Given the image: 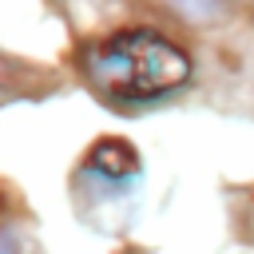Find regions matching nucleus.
I'll use <instances>...</instances> for the list:
<instances>
[{
  "instance_id": "obj_4",
  "label": "nucleus",
  "mask_w": 254,
  "mask_h": 254,
  "mask_svg": "<svg viewBox=\"0 0 254 254\" xmlns=\"http://www.w3.org/2000/svg\"><path fill=\"white\" fill-rule=\"evenodd\" d=\"M0 254H36L16 230H0Z\"/></svg>"
},
{
  "instance_id": "obj_3",
  "label": "nucleus",
  "mask_w": 254,
  "mask_h": 254,
  "mask_svg": "<svg viewBox=\"0 0 254 254\" xmlns=\"http://www.w3.org/2000/svg\"><path fill=\"white\" fill-rule=\"evenodd\" d=\"M167 8L190 28H214L226 20V0H167Z\"/></svg>"
},
{
  "instance_id": "obj_5",
  "label": "nucleus",
  "mask_w": 254,
  "mask_h": 254,
  "mask_svg": "<svg viewBox=\"0 0 254 254\" xmlns=\"http://www.w3.org/2000/svg\"><path fill=\"white\" fill-rule=\"evenodd\" d=\"M12 71H16V64L0 56V95H4V91H12Z\"/></svg>"
},
{
  "instance_id": "obj_1",
  "label": "nucleus",
  "mask_w": 254,
  "mask_h": 254,
  "mask_svg": "<svg viewBox=\"0 0 254 254\" xmlns=\"http://www.w3.org/2000/svg\"><path fill=\"white\" fill-rule=\"evenodd\" d=\"M87 83L111 103H151L190 83V56L155 28H115L79 56Z\"/></svg>"
},
{
  "instance_id": "obj_2",
  "label": "nucleus",
  "mask_w": 254,
  "mask_h": 254,
  "mask_svg": "<svg viewBox=\"0 0 254 254\" xmlns=\"http://www.w3.org/2000/svg\"><path fill=\"white\" fill-rule=\"evenodd\" d=\"M139 175H143V163H139V151L127 139H99L83 159V179L95 183L111 198L131 194Z\"/></svg>"
}]
</instances>
